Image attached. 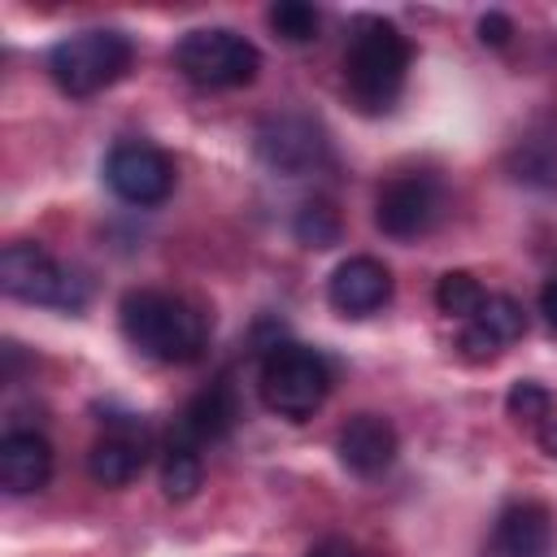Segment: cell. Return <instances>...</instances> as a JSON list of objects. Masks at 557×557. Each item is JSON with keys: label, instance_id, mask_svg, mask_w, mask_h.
Segmentation results:
<instances>
[{"label": "cell", "instance_id": "cell-1", "mask_svg": "<svg viewBox=\"0 0 557 557\" xmlns=\"http://www.w3.org/2000/svg\"><path fill=\"white\" fill-rule=\"evenodd\" d=\"M122 335L152 361L165 366H187L205 352L209 344V318L170 292H131L122 296Z\"/></svg>", "mask_w": 557, "mask_h": 557}, {"label": "cell", "instance_id": "cell-2", "mask_svg": "<svg viewBox=\"0 0 557 557\" xmlns=\"http://www.w3.org/2000/svg\"><path fill=\"white\" fill-rule=\"evenodd\" d=\"M409 74V39L383 22V17H361L348 35L344 48V87L366 113L392 109Z\"/></svg>", "mask_w": 557, "mask_h": 557}, {"label": "cell", "instance_id": "cell-3", "mask_svg": "<svg viewBox=\"0 0 557 557\" xmlns=\"http://www.w3.org/2000/svg\"><path fill=\"white\" fill-rule=\"evenodd\" d=\"M331 392V366L309 344H274L261 361V400L287 422H305Z\"/></svg>", "mask_w": 557, "mask_h": 557}, {"label": "cell", "instance_id": "cell-4", "mask_svg": "<svg viewBox=\"0 0 557 557\" xmlns=\"http://www.w3.org/2000/svg\"><path fill=\"white\" fill-rule=\"evenodd\" d=\"M131 39L122 30H78L70 39H61L52 52H48V74L52 83L65 91V96H96L104 87H113L126 70H131Z\"/></svg>", "mask_w": 557, "mask_h": 557}, {"label": "cell", "instance_id": "cell-5", "mask_svg": "<svg viewBox=\"0 0 557 557\" xmlns=\"http://www.w3.org/2000/svg\"><path fill=\"white\" fill-rule=\"evenodd\" d=\"M174 65L183 70L187 83L222 91V87H248L261 70V52L239 30L205 26V30H191V35L178 39Z\"/></svg>", "mask_w": 557, "mask_h": 557}, {"label": "cell", "instance_id": "cell-6", "mask_svg": "<svg viewBox=\"0 0 557 557\" xmlns=\"http://www.w3.org/2000/svg\"><path fill=\"white\" fill-rule=\"evenodd\" d=\"M0 287L13 300L26 305H52V309H78L83 305V283L39 244H4L0 252Z\"/></svg>", "mask_w": 557, "mask_h": 557}, {"label": "cell", "instance_id": "cell-7", "mask_svg": "<svg viewBox=\"0 0 557 557\" xmlns=\"http://www.w3.org/2000/svg\"><path fill=\"white\" fill-rule=\"evenodd\" d=\"M444 213V191L431 174H396L392 183L379 187L374 200V222L392 239H418L426 235Z\"/></svg>", "mask_w": 557, "mask_h": 557}, {"label": "cell", "instance_id": "cell-8", "mask_svg": "<svg viewBox=\"0 0 557 557\" xmlns=\"http://www.w3.org/2000/svg\"><path fill=\"white\" fill-rule=\"evenodd\" d=\"M104 183L126 205H161L174 191V161L152 144L126 139L104 157Z\"/></svg>", "mask_w": 557, "mask_h": 557}, {"label": "cell", "instance_id": "cell-9", "mask_svg": "<svg viewBox=\"0 0 557 557\" xmlns=\"http://www.w3.org/2000/svg\"><path fill=\"white\" fill-rule=\"evenodd\" d=\"M257 157L274 170V174H305L322 161V135L309 117H296V113H283V117H270L261 122L257 131Z\"/></svg>", "mask_w": 557, "mask_h": 557}, {"label": "cell", "instance_id": "cell-10", "mask_svg": "<svg viewBox=\"0 0 557 557\" xmlns=\"http://www.w3.org/2000/svg\"><path fill=\"white\" fill-rule=\"evenodd\" d=\"M522 335H527V313H522V305H518L513 296H487V300L479 305V313L461 322L457 348H461L466 361H492V357H500L509 344H518Z\"/></svg>", "mask_w": 557, "mask_h": 557}, {"label": "cell", "instance_id": "cell-11", "mask_svg": "<svg viewBox=\"0 0 557 557\" xmlns=\"http://www.w3.org/2000/svg\"><path fill=\"white\" fill-rule=\"evenodd\" d=\"M326 300L344 318H366L392 300V270L379 257H348L326 278Z\"/></svg>", "mask_w": 557, "mask_h": 557}, {"label": "cell", "instance_id": "cell-12", "mask_svg": "<svg viewBox=\"0 0 557 557\" xmlns=\"http://www.w3.org/2000/svg\"><path fill=\"white\" fill-rule=\"evenodd\" d=\"M335 453L357 479H374L396 461V426L379 413H357L339 426Z\"/></svg>", "mask_w": 557, "mask_h": 557}, {"label": "cell", "instance_id": "cell-13", "mask_svg": "<svg viewBox=\"0 0 557 557\" xmlns=\"http://www.w3.org/2000/svg\"><path fill=\"white\" fill-rule=\"evenodd\" d=\"M148 461L144 422H113L87 453V470L100 487H126Z\"/></svg>", "mask_w": 557, "mask_h": 557}, {"label": "cell", "instance_id": "cell-14", "mask_svg": "<svg viewBox=\"0 0 557 557\" xmlns=\"http://www.w3.org/2000/svg\"><path fill=\"white\" fill-rule=\"evenodd\" d=\"M235 418H239L235 392H231L226 379H218V383H209L205 392H196V396L183 405V413L174 418L170 440L191 444V448H205V444H218L222 435H231Z\"/></svg>", "mask_w": 557, "mask_h": 557}, {"label": "cell", "instance_id": "cell-15", "mask_svg": "<svg viewBox=\"0 0 557 557\" xmlns=\"http://www.w3.org/2000/svg\"><path fill=\"white\" fill-rule=\"evenodd\" d=\"M553 553V513L540 500H518L496 518L487 557H548Z\"/></svg>", "mask_w": 557, "mask_h": 557}, {"label": "cell", "instance_id": "cell-16", "mask_svg": "<svg viewBox=\"0 0 557 557\" xmlns=\"http://www.w3.org/2000/svg\"><path fill=\"white\" fill-rule=\"evenodd\" d=\"M52 474V444L39 431H9L0 440V487L9 496H30Z\"/></svg>", "mask_w": 557, "mask_h": 557}, {"label": "cell", "instance_id": "cell-17", "mask_svg": "<svg viewBox=\"0 0 557 557\" xmlns=\"http://www.w3.org/2000/svg\"><path fill=\"white\" fill-rule=\"evenodd\" d=\"M205 479V466H200V448L191 444H178V440H165V453H161V487L170 500H191L196 487Z\"/></svg>", "mask_w": 557, "mask_h": 557}, {"label": "cell", "instance_id": "cell-18", "mask_svg": "<svg viewBox=\"0 0 557 557\" xmlns=\"http://www.w3.org/2000/svg\"><path fill=\"white\" fill-rule=\"evenodd\" d=\"M483 300H487V292L479 287V278H474L470 270H448V274H440V283H435V305H440V313H448V318H457V322L474 318Z\"/></svg>", "mask_w": 557, "mask_h": 557}, {"label": "cell", "instance_id": "cell-19", "mask_svg": "<svg viewBox=\"0 0 557 557\" xmlns=\"http://www.w3.org/2000/svg\"><path fill=\"white\" fill-rule=\"evenodd\" d=\"M292 235L305 244V248H331L339 244V213L331 200H305L292 218Z\"/></svg>", "mask_w": 557, "mask_h": 557}, {"label": "cell", "instance_id": "cell-20", "mask_svg": "<svg viewBox=\"0 0 557 557\" xmlns=\"http://www.w3.org/2000/svg\"><path fill=\"white\" fill-rule=\"evenodd\" d=\"M270 26H274V35L287 39V44H309V39H318L322 17H318V9L305 4V0H278V4L270 9Z\"/></svg>", "mask_w": 557, "mask_h": 557}, {"label": "cell", "instance_id": "cell-21", "mask_svg": "<svg viewBox=\"0 0 557 557\" xmlns=\"http://www.w3.org/2000/svg\"><path fill=\"white\" fill-rule=\"evenodd\" d=\"M509 418H518V422H527V426H540V422H548L553 418V396L535 383V379H518L513 387H509Z\"/></svg>", "mask_w": 557, "mask_h": 557}, {"label": "cell", "instance_id": "cell-22", "mask_svg": "<svg viewBox=\"0 0 557 557\" xmlns=\"http://www.w3.org/2000/svg\"><path fill=\"white\" fill-rule=\"evenodd\" d=\"M509 35H513V22H509L505 13H487V17L479 22V39H483V44H492V48H505V44H509Z\"/></svg>", "mask_w": 557, "mask_h": 557}, {"label": "cell", "instance_id": "cell-23", "mask_svg": "<svg viewBox=\"0 0 557 557\" xmlns=\"http://www.w3.org/2000/svg\"><path fill=\"white\" fill-rule=\"evenodd\" d=\"M305 557H361V553H357V544H348V540H339V535H326V540H318Z\"/></svg>", "mask_w": 557, "mask_h": 557}, {"label": "cell", "instance_id": "cell-24", "mask_svg": "<svg viewBox=\"0 0 557 557\" xmlns=\"http://www.w3.org/2000/svg\"><path fill=\"white\" fill-rule=\"evenodd\" d=\"M540 313H544V326L557 335V274L544 278V287H540Z\"/></svg>", "mask_w": 557, "mask_h": 557}, {"label": "cell", "instance_id": "cell-25", "mask_svg": "<svg viewBox=\"0 0 557 557\" xmlns=\"http://www.w3.org/2000/svg\"><path fill=\"white\" fill-rule=\"evenodd\" d=\"M535 435H540V444H544V453H548V457H557V418H548V422H540V426H535Z\"/></svg>", "mask_w": 557, "mask_h": 557}]
</instances>
